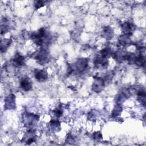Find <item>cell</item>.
<instances>
[{"label": "cell", "instance_id": "6da1fadb", "mask_svg": "<svg viewBox=\"0 0 146 146\" xmlns=\"http://www.w3.org/2000/svg\"><path fill=\"white\" fill-rule=\"evenodd\" d=\"M46 30L43 29H40L36 33H34L31 35V39L38 45H42L46 39Z\"/></svg>", "mask_w": 146, "mask_h": 146}, {"label": "cell", "instance_id": "7a4b0ae2", "mask_svg": "<svg viewBox=\"0 0 146 146\" xmlns=\"http://www.w3.org/2000/svg\"><path fill=\"white\" fill-rule=\"evenodd\" d=\"M105 86V80L104 79L99 77L95 78L92 84V90L96 92H100Z\"/></svg>", "mask_w": 146, "mask_h": 146}, {"label": "cell", "instance_id": "3957f363", "mask_svg": "<svg viewBox=\"0 0 146 146\" xmlns=\"http://www.w3.org/2000/svg\"><path fill=\"white\" fill-rule=\"evenodd\" d=\"M121 29L123 32L124 33V35L129 36L132 35L134 30V27L132 24L129 22H125L121 25Z\"/></svg>", "mask_w": 146, "mask_h": 146}, {"label": "cell", "instance_id": "277c9868", "mask_svg": "<svg viewBox=\"0 0 146 146\" xmlns=\"http://www.w3.org/2000/svg\"><path fill=\"white\" fill-rule=\"evenodd\" d=\"M35 59L41 64L46 63L48 60V54L46 50H42L38 52L36 55Z\"/></svg>", "mask_w": 146, "mask_h": 146}, {"label": "cell", "instance_id": "5b68a950", "mask_svg": "<svg viewBox=\"0 0 146 146\" xmlns=\"http://www.w3.org/2000/svg\"><path fill=\"white\" fill-rule=\"evenodd\" d=\"M94 63L97 68H105L108 66V62L106 58L102 56H98L95 59Z\"/></svg>", "mask_w": 146, "mask_h": 146}, {"label": "cell", "instance_id": "8992f818", "mask_svg": "<svg viewBox=\"0 0 146 146\" xmlns=\"http://www.w3.org/2000/svg\"><path fill=\"white\" fill-rule=\"evenodd\" d=\"M39 117L36 115H34L32 113H27L26 115V118L25 121L26 124L28 127H33L34 123L38 120Z\"/></svg>", "mask_w": 146, "mask_h": 146}, {"label": "cell", "instance_id": "52a82bcc", "mask_svg": "<svg viewBox=\"0 0 146 146\" xmlns=\"http://www.w3.org/2000/svg\"><path fill=\"white\" fill-rule=\"evenodd\" d=\"M5 108L8 110H11L14 109L15 106V96L13 94H11L9 95L8 97H7L5 100Z\"/></svg>", "mask_w": 146, "mask_h": 146}, {"label": "cell", "instance_id": "ba28073f", "mask_svg": "<svg viewBox=\"0 0 146 146\" xmlns=\"http://www.w3.org/2000/svg\"><path fill=\"white\" fill-rule=\"evenodd\" d=\"M35 79L39 82H43L47 78V74L46 71L43 70H35L34 72Z\"/></svg>", "mask_w": 146, "mask_h": 146}, {"label": "cell", "instance_id": "9c48e42d", "mask_svg": "<svg viewBox=\"0 0 146 146\" xmlns=\"http://www.w3.org/2000/svg\"><path fill=\"white\" fill-rule=\"evenodd\" d=\"M88 60L86 58L79 59L76 63V68L80 72L84 71L87 67Z\"/></svg>", "mask_w": 146, "mask_h": 146}, {"label": "cell", "instance_id": "30bf717a", "mask_svg": "<svg viewBox=\"0 0 146 146\" xmlns=\"http://www.w3.org/2000/svg\"><path fill=\"white\" fill-rule=\"evenodd\" d=\"M21 87L25 91H28L31 90L32 87V84L31 81L28 78H23L20 82Z\"/></svg>", "mask_w": 146, "mask_h": 146}, {"label": "cell", "instance_id": "8fae6325", "mask_svg": "<svg viewBox=\"0 0 146 146\" xmlns=\"http://www.w3.org/2000/svg\"><path fill=\"white\" fill-rule=\"evenodd\" d=\"M13 63L17 66H23L25 64V58L23 56L17 54L13 58Z\"/></svg>", "mask_w": 146, "mask_h": 146}, {"label": "cell", "instance_id": "7c38bea8", "mask_svg": "<svg viewBox=\"0 0 146 146\" xmlns=\"http://www.w3.org/2000/svg\"><path fill=\"white\" fill-rule=\"evenodd\" d=\"M137 65L142 66L145 64V59L144 56H143L141 54H139L137 56H136L135 62H134Z\"/></svg>", "mask_w": 146, "mask_h": 146}, {"label": "cell", "instance_id": "4fadbf2b", "mask_svg": "<svg viewBox=\"0 0 146 146\" xmlns=\"http://www.w3.org/2000/svg\"><path fill=\"white\" fill-rule=\"evenodd\" d=\"M103 33L104 37H106L107 39H111L113 35V30L110 27H106L104 29Z\"/></svg>", "mask_w": 146, "mask_h": 146}, {"label": "cell", "instance_id": "5bb4252c", "mask_svg": "<svg viewBox=\"0 0 146 146\" xmlns=\"http://www.w3.org/2000/svg\"><path fill=\"white\" fill-rule=\"evenodd\" d=\"M129 42H130V40H129V36L125 35L121 36L119 40V42L120 44H121V46H125L126 44H128V43Z\"/></svg>", "mask_w": 146, "mask_h": 146}, {"label": "cell", "instance_id": "9a60e30c", "mask_svg": "<svg viewBox=\"0 0 146 146\" xmlns=\"http://www.w3.org/2000/svg\"><path fill=\"white\" fill-rule=\"evenodd\" d=\"M100 52V56H102V57L105 58H106L107 57H108L111 55V50L108 48H106L102 50Z\"/></svg>", "mask_w": 146, "mask_h": 146}, {"label": "cell", "instance_id": "2e32d148", "mask_svg": "<svg viewBox=\"0 0 146 146\" xmlns=\"http://www.w3.org/2000/svg\"><path fill=\"white\" fill-rule=\"evenodd\" d=\"M121 111H122L121 107L119 105L116 106L115 107V108H113V110L112 113V115L113 117H116V116H118L119 115H120V113L121 112Z\"/></svg>", "mask_w": 146, "mask_h": 146}, {"label": "cell", "instance_id": "e0dca14e", "mask_svg": "<svg viewBox=\"0 0 146 146\" xmlns=\"http://www.w3.org/2000/svg\"><path fill=\"white\" fill-rule=\"evenodd\" d=\"M137 96L139 100H143L145 102V92L144 90H140L137 92Z\"/></svg>", "mask_w": 146, "mask_h": 146}, {"label": "cell", "instance_id": "ac0fdd59", "mask_svg": "<svg viewBox=\"0 0 146 146\" xmlns=\"http://www.w3.org/2000/svg\"><path fill=\"white\" fill-rule=\"evenodd\" d=\"M54 115L57 117H59L62 116L63 111L62 110V109L60 108H56L54 111Z\"/></svg>", "mask_w": 146, "mask_h": 146}, {"label": "cell", "instance_id": "d6986e66", "mask_svg": "<svg viewBox=\"0 0 146 146\" xmlns=\"http://www.w3.org/2000/svg\"><path fill=\"white\" fill-rule=\"evenodd\" d=\"M93 137L95 140H100L102 138V133L100 132H95L93 134Z\"/></svg>", "mask_w": 146, "mask_h": 146}, {"label": "cell", "instance_id": "ffe728a7", "mask_svg": "<svg viewBox=\"0 0 146 146\" xmlns=\"http://www.w3.org/2000/svg\"><path fill=\"white\" fill-rule=\"evenodd\" d=\"M36 9H39L44 5V2L43 1H38L35 3Z\"/></svg>", "mask_w": 146, "mask_h": 146}]
</instances>
